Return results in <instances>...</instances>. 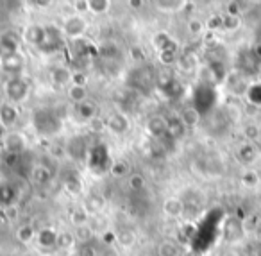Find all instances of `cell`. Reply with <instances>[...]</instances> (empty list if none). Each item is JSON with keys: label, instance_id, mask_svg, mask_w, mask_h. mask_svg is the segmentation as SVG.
I'll return each instance as SVG.
<instances>
[{"label": "cell", "instance_id": "cell-1", "mask_svg": "<svg viewBox=\"0 0 261 256\" xmlns=\"http://www.w3.org/2000/svg\"><path fill=\"white\" fill-rule=\"evenodd\" d=\"M33 127L40 136H56L61 131L63 120L52 108H38L31 117Z\"/></svg>", "mask_w": 261, "mask_h": 256}, {"label": "cell", "instance_id": "cell-2", "mask_svg": "<svg viewBox=\"0 0 261 256\" xmlns=\"http://www.w3.org/2000/svg\"><path fill=\"white\" fill-rule=\"evenodd\" d=\"M156 81L158 76L154 72V68L149 63H142V65L135 66L127 76V86L130 90L138 91V94L149 95L152 94V90H156Z\"/></svg>", "mask_w": 261, "mask_h": 256}, {"label": "cell", "instance_id": "cell-3", "mask_svg": "<svg viewBox=\"0 0 261 256\" xmlns=\"http://www.w3.org/2000/svg\"><path fill=\"white\" fill-rule=\"evenodd\" d=\"M218 102V94L217 88L210 83V81H202L195 86L192 94V108L199 113L200 117L210 115L211 111L215 109Z\"/></svg>", "mask_w": 261, "mask_h": 256}, {"label": "cell", "instance_id": "cell-4", "mask_svg": "<svg viewBox=\"0 0 261 256\" xmlns=\"http://www.w3.org/2000/svg\"><path fill=\"white\" fill-rule=\"evenodd\" d=\"M63 29L58 26H43V40L38 45V51L43 54H54L63 47Z\"/></svg>", "mask_w": 261, "mask_h": 256}, {"label": "cell", "instance_id": "cell-5", "mask_svg": "<svg viewBox=\"0 0 261 256\" xmlns=\"http://www.w3.org/2000/svg\"><path fill=\"white\" fill-rule=\"evenodd\" d=\"M6 95L11 102H22L29 95V83L23 77L15 76L6 83Z\"/></svg>", "mask_w": 261, "mask_h": 256}, {"label": "cell", "instance_id": "cell-6", "mask_svg": "<svg viewBox=\"0 0 261 256\" xmlns=\"http://www.w3.org/2000/svg\"><path fill=\"white\" fill-rule=\"evenodd\" d=\"M238 68L242 70V72L249 74V76H252V74H256L257 70L261 68V58L256 54V51H243L242 54L238 56Z\"/></svg>", "mask_w": 261, "mask_h": 256}, {"label": "cell", "instance_id": "cell-7", "mask_svg": "<svg viewBox=\"0 0 261 256\" xmlns=\"http://www.w3.org/2000/svg\"><path fill=\"white\" fill-rule=\"evenodd\" d=\"M156 88L167 97H179L182 94V86L175 77L172 76H158Z\"/></svg>", "mask_w": 261, "mask_h": 256}, {"label": "cell", "instance_id": "cell-8", "mask_svg": "<svg viewBox=\"0 0 261 256\" xmlns=\"http://www.w3.org/2000/svg\"><path fill=\"white\" fill-rule=\"evenodd\" d=\"M20 40L15 33H2L0 34V59H6L9 56L18 54Z\"/></svg>", "mask_w": 261, "mask_h": 256}, {"label": "cell", "instance_id": "cell-9", "mask_svg": "<svg viewBox=\"0 0 261 256\" xmlns=\"http://www.w3.org/2000/svg\"><path fill=\"white\" fill-rule=\"evenodd\" d=\"M88 163L93 170H104L109 165V154L108 149L104 145H97V147L90 149L88 151Z\"/></svg>", "mask_w": 261, "mask_h": 256}, {"label": "cell", "instance_id": "cell-10", "mask_svg": "<svg viewBox=\"0 0 261 256\" xmlns=\"http://www.w3.org/2000/svg\"><path fill=\"white\" fill-rule=\"evenodd\" d=\"M86 33V22H84L81 16H72L65 22V27H63V34H66L72 40H77L83 34Z\"/></svg>", "mask_w": 261, "mask_h": 256}, {"label": "cell", "instance_id": "cell-11", "mask_svg": "<svg viewBox=\"0 0 261 256\" xmlns=\"http://www.w3.org/2000/svg\"><path fill=\"white\" fill-rule=\"evenodd\" d=\"M147 133L150 134L156 140H161V138L167 136L168 129H167V119L165 117H152L147 124Z\"/></svg>", "mask_w": 261, "mask_h": 256}, {"label": "cell", "instance_id": "cell-12", "mask_svg": "<svg viewBox=\"0 0 261 256\" xmlns=\"http://www.w3.org/2000/svg\"><path fill=\"white\" fill-rule=\"evenodd\" d=\"M154 47H156L158 54H163V52H177L179 47L175 43V40L172 36H168L167 33H160L154 36Z\"/></svg>", "mask_w": 261, "mask_h": 256}, {"label": "cell", "instance_id": "cell-13", "mask_svg": "<svg viewBox=\"0 0 261 256\" xmlns=\"http://www.w3.org/2000/svg\"><path fill=\"white\" fill-rule=\"evenodd\" d=\"M167 129H168V136L172 138V140H181L182 136H185V133H186V126H185V122L181 120V117H177V115H174V117H170V119H167Z\"/></svg>", "mask_w": 261, "mask_h": 256}, {"label": "cell", "instance_id": "cell-14", "mask_svg": "<svg viewBox=\"0 0 261 256\" xmlns=\"http://www.w3.org/2000/svg\"><path fill=\"white\" fill-rule=\"evenodd\" d=\"M23 40L27 41V43L34 45V47H38V45L41 43V40H43V26H36V24H31V26L25 27V31H23Z\"/></svg>", "mask_w": 261, "mask_h": 256}, {"label": "cell", "instance_id": "cell-15", "mask_svg": "<svg viewBox=\"0 0 261 256\" xmlns=\"http://www.w3.org/2000/svg\"><path fill=\"white\" fill-rule=\"evenodd\" d=\"M106 124H108L109 129L116 134H122L129 129V122H127V119L122 115V113H113V115H109V119Z\"/></svg>", "mask_w": 261, "mask_h": 256}, {"label": "cell", "instance_id": "cell-16", "mask_svg": "<svg viewBox=\"0 0 261 256\" xmlns=\"http://www.w3.org/2000/svg\"><path fill=\"white\" fill-rule=\"evenodd\" d=\"M2 66H4L6 72H9V74H18V72H22V68L25 66V59H23V56L18 52V54L9 56V58L2 59Z\"/></svg>", "mask_w": 261, "mask_h": 256}, {"label": "cell", "instance_id": "cell-17", "mask_svg": "<svg viewBox=\"0 0 261 256\" xmlns=\"http://www.w3.org/2000/svg\"><path fill=\"white\" fill-rule=\"evenodd\" d=\"M18 197V192L11 183H2L0 184V208L2 206H11Z\"/></svg>", "mask_w": 261, "mask_h": 256}, {"label": "cell", "instance_id": "cell-18", "mask_svg": "<svg viewBox=\"0 0 261 256\" xmlns=\"http://www.w3.org/2000/svg\"><path fill=\"white\" fill-rule=\"evenodd\" d=\"M18 120V111L13 104H0V124L2 126H13Z\"/></svg>", "mask_w": 261, "mask_h": 256}, {"label": "cell", "instance_id": "cell-19", "mask_svg": "<svg viewBox=\"0 0 261 256\" xmlns=\"http://www.w3.org/2000/svg\"><path fill=\"white\" fill-rule=\"evenodd\" d=\"M58 238H59V235L56 233L54 229H50V227H47V229H41L40 233H38V242H40V245H43V247H52V245H58Z\"/></svg>", "mask_w": 261, "mask_h": 256}, {"label": "cell", "instance_id": "cell-20", "mask_svg": "<svg viewBox=\"0 0 261 256\" xmlns=\"http://www.w3.org/2000/svg\"><path fill=\"white\" fill-rule=\"evenodd\" d=\"M6 145H8V152H11V154H20L25 149V142L20 134H9Z\"/></svg>", "mask_w": 261, "mask_h": 256}, {"label": "cell", "instance_id": "cell-21", "mask_svg": "<svg viewBox=\"0 0 261 256\" xmlns=\"http://www.w3.org/2000/svg\"><path fill=\"white\" fill-rule=\"evenodd\" d=\"M97 104H95L93 101H90V99H86V101H83L79 106H77V111H79V115L83 117V119L86 120H91L95 115H97Z\"/></svg>", "mask_w": 261, "mask_h": 256}, {"label": "cell", "instance_id": "cell-22", "mask_svg": "<svg viewBox=\"0 0 261 256\" xmlns=\"http://www.w3.org/2000/svg\"><path fill=\"white\" fill-rule=\"evenodd\" d=\"M72 70L65 68V66H58V68L52 70V81H54L56 84H59V86H63V84L70 83L72 81Z\"/></svg>", "mask_w": 261, "mask_h": 256}, {"label": "cell", "instance_id": "cell-23", "mask_svg": "<svg viewBox=\"0 0 261 256\" xmlns=\"http://www.w3.org/2000/svg\"><path fill=\"white\" fill-rule=\"evenodd\" d=\"M88 151H90V149H86V144H84V140L81 136L73 138V140L70 142V154L75 156V158L88 156Z\"/></svg>", "mask_w": 261, "mask_h": 256}, {"label": "cell", "instance_id": "cell-24", "mask_svg": "<svg viewBox=\"0 0 261 256\" xmlns=\"http://www.w3.org/2000/svg\"><path fill=\"white\" fill-rule=\"evenodd\" d=\"M238 158L243 165H250L256 159V151H254V147L250 144H245L238 149Z\"/></svg>", "mask_w": 261, "mask_h": 256}, {"label": "cell", "instance_id": "cell-25", "mask_svg": "<svg viewBox=\"0 0 261 256\" xmlns=\"http://www.w3.org/2000/svg\"><path fill=\"white\" fill-rule=\"evenodd\" d=\"M247 99H249L250 104L261 108V83H256L247 88Z\"/></svg>", "mask_w": 261, "mask_h": 256}, {"label": "cell", "instance_id": "cell-26", "mask_svg": "<svg viewBox=\"0 0 261 256\" xmlns=\"http://www.w3.org/2000/svg\"><path fill=\"white\" fill-rule=\"evenodd\" d=\"M68 95H70V99H72L73 102H79V104H81V102L86 101V99H88L86 86H75V84H73V86L70 88Z\"/></svg>", "mask_w": 261, "mask_h": 256}, {"label": "cell", "instance_id": "cell-27", "mask_svg": "<svg viewBox=\"0 0 261 256\" xmlns=\"http://www.w3.org/2000/svg\"><path fill=\"white\" fill-rule=\"evenodd\" d=\"M165 210H167V213H170V215L177 217L182 213V210H185V206H182V202L179 201V199H168L167 204H165Z\"/></svg>", "mask_w": 261, "mask_h": 256}, {"label": "cell", "instance_id": "cell-28", "mask_svg": "<svg viewBox=\"0 0 261 256\" xmlns=\"http://www.w3.org/2000/svg\"><path fill=\"white\" fill-rule=\"evenodd\" d=\"M111 6L109 0H88V9L93 13H104Z\"/></svg>", "mask_w": 261, "mask_h": 256}, {"label": "cell", "instance_id": "cell-29", "mask_svg": "<svg viewBox=\"0 0 261 256\" xmlns=\"http://www.w3.org/2000/svg\"><path fill=\"white\" fill-rule=\"evenodd\" d=\"M158 252H160V256H177L179 249L174 242H163V244L158 247Z\"/></svg>", "mask_w": 261, "mask_h": 256}, {"label": "cell", "instance_id": "cell-30", "mask_svg": "<svg viewBox=\"0 0 261 256\" xmlns=\"http://www.w3.org/2000/svg\"><path fill=\"white\" fill-rule=\"evenodd\" d=\"M16 237H18L20 242H23V244H27V242L33 240L34 237V231L31 226H27V224H23V226L18 227V231H16Z\"/></svg>", "mask_w": 261, "mask_h": 256}, {"label": "cell", "instance_id": "cell-31", "mask_svg": "<svg viewBox=\"0 0 261 256\" xmlns=\"http://www.w3.org/2000/svg\"><path fill=\"white\" fill-rule=\"evenodd\" d=\"M181 120H182V122H185V126H186V127H188V126H195V124L200 120V115H199V113H197L193 108H190L188 111L182 113Z\"/></svg>", "mask_w": 261, "mask_h": 256}, {"label": "cell", "instance_id": "cell-32", "mask_svg": "<svg viewBox=\"0 0 261 256\" xmlns=\"http://www.w3.org/2000/svg\"><path fill=\"white\" fill-rule=\"evenodd\" d=\"M129 188L133 192H142L143 188H145V179H143V176L133 174V176L129 177Z\"/></svg>", "mask_w": 261, "mask_h": 256}, {"label": "cell", "instance_id": "cell-33", "mask_svg": "<svg viewBox=\"0 0 261 256\" xmlns=\"http://www.w3.org/2000/svg\"><path fill=\"white\" fill-rule=\"evenodd\" d=\"M222 27H225L227 31L238 29V27H240V18H238V16H231V15L224 16V18H222Z\"/></svg>", "mask_w": 261, "mask_h": 256}, {"label": "cell", "instance_id": "cell-34", "mask_svg": "<svg viewBox=\"0 0 261 256\" xmlns=\"http://www.w3.org/2000/svg\"><path fill=\"white\" fill-rule=\"evenodd\" d=\"M33 176L38 183H47V181L50 179V172H48L47 169H43V167H36L34 172H33Z\"/></svg>", "mask_w": 261, "mask_h": 256}, {"label": "cell", "instance_id": "cell-35", "mask_svg": "<svg viewBox=\"0 0 261 256\" xmlns=\"http://www.w3.org/2000/svg\"><path fill=\"white\" fill-rule=\"evenodd\" d=\"M158 8H161V9H165V8H168L167 11H177V8H182V6H186L185 2H158Z\"/></svg>", "mask_w": 261, "mask_h": 256}, {"label": "cell", "instance_id": "cell-36", "mask_svg": "<svg viewBox=\"0 0 261 256\" xmlns=\"http://www.w3.org/2000/svg\"><path fill=\"white\" fill-rule=\"evenodd\" d=\"M116 240L122 242L123 245H130L135 242V233H130V231H125V233H118L116 235Z\"/></svg>", "mask_w": 261, "mask_h": 256}, {"label": "cell", "instance_id": "cell-37", "mask_svg": "<svg viewBox=\"0 0 261 256\" xmlns=\"http://www.w3.org/2000/svg\"><path fill=\"white\" fill-rule=\"evenodd\" d=\"M111 172L115 174V176H122V174L127 172V165L123 161L113 163V165H111Z\"/></svg>", "mask_w": 261, "mask_h": 256}, {"label": "cell", "instance_id": "cell-38", "mask_svg": "<svg viewBox=\"0 0 261 256\" xmlns=\"http://www.w3.org/2000/svg\"><path fill=\"white\" fill-rule=\"evenodd\" d=\"M257 176L254 172H245V176H243V184H249V187H254V184L257 183Z\"/></svg>", "mask_w": 261, "mask_h": 256}, {"label": "cell", "instance_id": "cell-39", "mask_svg": "<svg viewBox=\"0 0 261 256\" xmlns=\"http://www.w3.org/2000/svg\"><path fill=\"white\" fill-rule=\"evenodd\" d=\"M207 27L210 29H218V27H222V16H217V18H210L207 20Z\"/></svg>", "mask_w": 261, "mask_h": 256}, {"label": "cell", "instance_id": "cell-40", "mask_svg": "<svg viewBox=\"0 0 261 256\" xmlns=\"http://www.w3.org/2000/svg\"><path fill=\"white\" fill-rule=\"evenodd\" d=\"M190 29H192V33H199V31H202V24L193 20V22L190 24Z\"/></svg>", "mask_w": 261, "mask_h": 256}, {"label": "cell", "instance_id": "cell-41", "mask_svg": "<svg viewBox=\"0 0 261 256\" xmlns=\"http://www.w3.org/2000/svg\"><path fill=\"white\" fill-rule=\"evenodd\" d=\"M257 138H259V140H261V127H259V136H257Z\"/></svg>", "mask_w": 261, "mask_h": 256}]
</instances>
